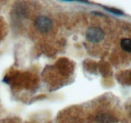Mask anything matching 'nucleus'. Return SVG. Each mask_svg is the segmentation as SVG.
<instances>
[{
    "label": "nucleus",
    "mask_w": 131,
    "mask_h": 123,
    "mask_svg": "<svg viewBox=\"0 0 131 123\" xmlns=\"http://www.w3.org/2000/svg\"><path fill=\"white\" fill-rule=\"evenodd\" d=\"M85 37L90 42L98 43L104 40L105 33L104 30L100 28L93 26L88 29L85 33Z\"/></svg>",
    "instance_id": "f257e3e1"
},
{
    "label": "nucleus",
    "mask_w": 131,
    "mask_h": 123,
    "mask_svg": "<svg viewBox=\"0 0 131 123\" xmlns=\"http://www.w3.org/2000/svg\"><path fill=\"white\" fill-rule=\"evenodd\" d=\"M34 25L36 28L42 33H46L51 29L53 26L52 21L46 16H39L35 20Z\"/></svg>",
    "instance_id": "f03ea898"
},
{
    "label": "nucleus",
    "mask_w": 131,
    "mask_h": 123,
    "mask_svg": "<svg viewBox=\"0 0 131 123\" xmlns=\"http://www.w3.org/2000/svg\"><path fill=\"white\" fill-rule=\"evenodd\" d=\"M95 123H116V120L109 114H102L96 117Z\"/></svg>",
    "instance_id": "7ed1b4c3"
},
{
    "label": "nucleus",
    "mask_w": 131,
    "mask_h": 123,
    "mask_svg": "<svg viewBox=\"0 0 131 123\" xmlns=\"http://www.w3.org/2000/svg\"><path fill=\"white\" fill-rule=\"evenodd\" d=\"M121 47L123 51L126 52H131V39H130L125 38L121 41L120 42Z\"/></svg>",
    "instance_id": "20e7f679"
},
{
    "label": "nucleus",
    "mask_w": 131,
    "mask_h": 123,
    "mask_svg": "<svg viewBox=\"0 0 131 123\" xmlns=\"http://www.w3.org/2000/svg\"><path fill=\"white\" fill-rule=\"evenodd\" d=\"M104 9L106 10L107 11L109 12L110 13L113 14L118 15V16H122V15L124 14V13H123L122 10H120L119 9H117V8H111V7H104Z\"/></svg>",
    "instance_id": "39448f33"
},
{
    "label": "nucleus",
    "mask_w": 131,
    "mask_h": 123,
    "mask_svg": "<svg viewBox=\"0 0 131 123\" xmlns=\"http://www.w3.org/2000/svg\"><path fill=\"white\" fill-rule=\"evenodd\" d=\"M66 2H87V0H62Z\"/></svg>",
    "instance_id": "423d86ee"
}]
</instances>
